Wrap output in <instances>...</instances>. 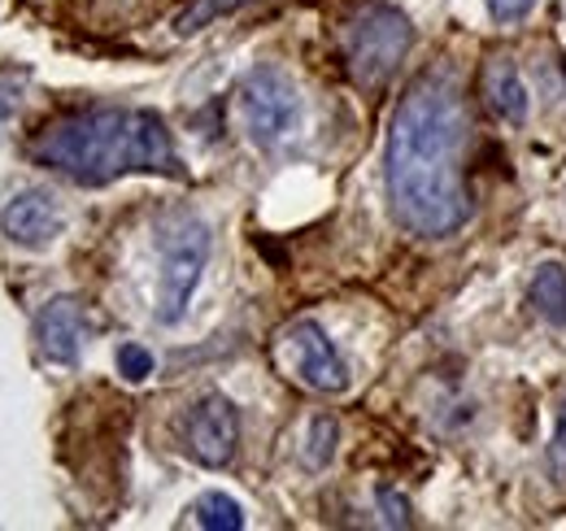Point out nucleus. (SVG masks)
Masks as SVG:
<instances>
[{
    "label": "nucleus",
    "mask_w": 566,
    "mask_h": 531,
    "mask_svg": "<svg viewBox=\"0 0 566 531\" xmlns=\"http://www.w3.org/2000/svg\"><path fill=\"white\" fill-rule=\"evenodd\" d=\"M484 4H489V13H493L496 22H518V18L532 13L536 0H484Z\"/></svg>",
    "instance_id": "18"
},
{
    "label": "nucleus",
    "mask_w": 566,
    "mask_h": 531,
    "mask_svg": "<svg viewBox=\"0 0 566 531\" xmlns=\"http://www.w3.org/2000/svg\"><path fill=\"white\" fill-rule=\"evenodd\" d=\"M480 92H484L489 110H493L501 123H514V127L527 123V114H532V92H527V83H523V70L514 66V58H489V66L480 74Z\"/></svg>",
    "instance_id": "10"
},
{
    "label": "nucleus",
    "mask_w": 566,
    "mask_h": 531,
    "mask_svg": "<svg viewBox=\"0 0 566 531\" xmlns=\"http://www.w3.org/2000/svg\"><path fill=\"white\" fill-rule=\"evenodd\" d=\"M114 362H118V375H123L127 384H144V379L153 375V366H157L153 353H148L144 344H136V340L118 344V357H114Z\"/></svg>",
    "instance_id": "16"
},
{
    "label": "nucleus",
    "mask_w": 566,
    "mask_h": 531,
    "mask_svg": "<svg viewBox=\"0 0 566 531\" xmlns=\"http://www.w3.org/2000/svg\"><path fill=\"white\" fill-rule=\"evenodd\" d=\"M87 340V314L83 301L74 296H53L40 314H35V348L44 362L53 366H74Z\"/></svg>",
    "instance_id": "9"
},
{
    "label": "nucleus",
    "mask_w": 566,
    "mask_h": 531,
    "mask_svg": "<svg viewBox=\"0 0 566 531\" xmlns=\"http://www.w3.org/2000/svg\"><path fill=\"white\" fill-rule=\"evenodd\" d=\"M527 305H532L545 323L566 327V266L563 262H545L532 274V283H527Z\"/></svg>",
    "instance_id": "11"
},
{
    "label": "nucleus",
    "mask_w": 566,
    "mask_h": 531,
    "mask_svg": "<svg viewBox=\"0 0 566 531\" xmlns=\"http://www.w3.org/2000/svg\"><path fill=\"white\" fill-rule=\"evenodd\" d=\"M549 458H554V466H558V470H566V405H563V414H558V431H554Z\"/></svg>",
    "instance_id": "19"
},
{
    "label": "nucleus",
    "mask_w": 566,
    "mask_h": 531,
    "mask_svg": "<svg viewBox=\"0 0 566 531\" xmlns=\"http://www.w3.org/2000/svg\"><path fill=\"white\" fill-rule=\"evenodd\" d=\"M336 440H340L336 418L318 414V418L310 423V436H305V466H310V470H323V466L336 458Z\"/></svg>",
    "instance_id": "13"
},
{
    "label": "nucleus",
    "mask_w": 566,
    "mask_h": 531,
    "mask_svg": "<svg viewBox=\"0 0 566 531\" xmlns=\"http://www.w3.org/2000/svg\"><path fill=\"white\" fill-rule=\"evenodd\" d=\"M179 440H184V454L192 462L210 466V470L227 466L240 449V409L222 393H206L184 414Z\"/></svg>",
    "instance_id": "6"
},
{
    "label": "nucleus",
    "mask_w": 566,
    "mask_h": 531,
    "mask_svg": "<svg viewBox=\"0 0 566 531\" xmlns=\"http://www.w3.org/2000/svg\"><path fill=\"white\" fill-rule=\"evenodd\" d=\"M213 236L210 222L197 214H179L157 231V253H161V274H157V323L175 327L184 323L192 292L201 283V270L210 262Z\"/></svg>",
    "instance_id": "4"
},
{
    "label": "nucleus",
    "mask_w": 566,
    "mask_h": 531,
    "mask_svg": "<svg viewBox=\"0 0 566 531\" xmlns=\"http://www.w3.org/2000/svg\"><path fill=\"white\" fill-rule=\"evenodd\" d=\"M31 157L83 188L114 184L123 175H170L184 179L170 127L157 110L87 105L62 114L31 139Z\"/></svg>",
    "instance_id": "2"
},
{
    "label": "nucleus",
    "mask_w": 566,
    "mask_h": 531,
    "mask_svg": "<svg viewBox=\"0 0 566 531\" xmlns=\"http://www.w3.org/2000/svg\"><path fill=\"white\" fill-rule=\"evenodd\" d=\"M467 144L471 114L462 79L453 74V66L423 70L397 101L384 148L388 205L406 231L444 240L467 227Z\"/></svg>",
    "instance_id": "1"
},
{
    "label": "nucleus",
    "mask_w": 566,
    "mask_h": 531,
    "mask_svg": "<svg viewBox=\"0 0 566 531\" xmlns=\"http://www.w3.org/2000/svg\"><path fill=\"white\" fill-rule=\"evenodd\" d=\"M66 231V209L49 188H22L0 205V236L18 249H49Z\"/></svg>",
    "instance_id": "7"
},
{
    "label": "nucleus",
    "mask_w": 566,
    "mask_h": 531,
    "mask_svg": "<svg viewBox=\"0 0 566 531\" xmlns=\"http://www.w3.org/2000/svg\"><path fill=\"white\" fill-rule=\"evenodd\" d=\"M379 506H384V523H388V528H406V523H410V506H406L392 488L379 492Z\"/></svg>",
    "instance_id": "17"
},
{
    "label": "nucleus",
    "mask_w": 566,
    "mask_h": 531,
    "mask_svg": "<svg viewBox=\"0 0 566 531\" xmlns=\"http://www.w3.org/2000/svg\"><path fill=\"white\" fill-rule=\"evenodd\" d=\"M287 348H292V371H296V379H301L305 388H314V393H345V388H349V366H345V357L336 353L332 335L323 332L314 319L292 323Z\"/></svg>",
    "instance_id": "8"
},
{
    "label": "nucleus",
    "mask_w": 566,
    "mask_h": 531,
    "mask_svg": "<svg viewBox=\"0 0 566 531\" xmlns=\"http://www.w3.org/2000/svg\"><path fill=\"white\" fill-rule=\"evenodd\" d=\"M240 123L258 148H275L301 123V92L280 66H253L235 87Z\"/></svg>",
    "instance_id": "5"
},
{
    "label": "nucleus",
    "mask_w": 566,
    "mask_h": 531,
    "mask_svg": "<svg viewBox=\"0 0 566 531\" xmlns=\"http://www.w3.org/2000/svg\"><path fill=\"white\" fill-rule=\"evenodd\" d=\"M192 519H197V528H206V531L244 528V510H240V501H231L227 492H201L197 506H192Z\"/></svg>",
    "instance_id": "12"
},
{
    "label": "nucleus",
    "mask_w": 566,
    "mask_h": 531,
    "mask_svg": "<svg viewBox=\"0 0 566 531\" xmlns=\"http://www.w3.org/2000/svg\"><path fill=\"white\" fill-rule=\"evenodd\" d=\"M244 4H253V0H192V4L179 13L175 31H179V35H197L201 27H210V22L235 13V9H244Z\"/></svg>",
    "instance_id": "14"
},
{
    "label": "nucleus",
    "mask_w": 566,
    "mask_h": 531,
    "mask_svg": "<svg viewBox=\"0 0 566 531\" xmlns=\"http://www.w3.org/2000/svg\"><path fill=\"white\" fill-rule=\"evenodd\" d=\"M27 83H31V70L27 66L0 70V135L18 118V110H22V101H27Z\"/></svg>",
    "instance_id": "15"
},
{
    "label": "nucleus",
    "mask_w": 566,
    "mask_h": 531,
    "mask_svg": "<svg viewBox=\"0 0 566 531\" xmlns=\"http://www.w3.org/2000/svg\"><path fill=\"white\" fill-rule=\"evenodd\" d=\"M415 44V27L410 18L397 9V4H384V0H366L357 4L354 13L340 22V53H345V66L354 74L357 87L375 92L384 87L397 66L406 62Z\"/></svg>",
    "instance_id": "3"
}]
</instances>
